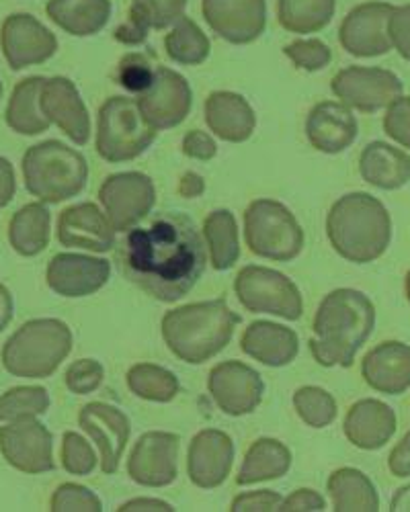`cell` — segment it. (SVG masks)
Wrapping results in <instances>:
<instances>
[{"label": "cell", "mask_w": 410, "mask_h": 512, "mask_svg": "<svg viewBox=\"0 0 410 512\" xmlns=\"http://www.w3.org/2000/svg\"><path fill=\"white\" fill-rule=\"evenodd\" d=\"M392 5L369 3L357 7L341 27V41L355 56H382L392 48L390 17Z\"/></svg>", "instance_id": "5bb4252c"}, {"label": "cell", "mask_w": 410, "mask_h": 512, "mask_svg": "<svg viewBox=\"0 0 410 512\" xmlns=\"http://www.w3.org/2000/svg\"><path fill=\"white\" fill-rule=\"evenodd\" d=\"M285 54L290 56L298 66L306 70H318L324 68L331 60V52L320 41H296V44L287 46Z\"/></svg>", "instance_id": "7dc6e473"}, {"label": "cell", "mask_w": 410, "mask_h": 512, "mask_svg": "<svg viewBox=\"0 0 410 512\" xmlns=\"http://www.w3.org/2000/svg\"><path fill=\"white\" fill-rule=\"evenodd\" d=\"M183 150H185V154H189L193 158H201V160H208V158H212L216 154V146L210 140V136H205V134H201L197 130H193L185 138Z\"/></svg>", "instance_id": "f907efd6"}, {"label": "cell", "mask_w": 410, "mask_h": 512, "mask_svg": "<svg viewBox=\"0 0 410 512\" xmlns=\"http://www.w3.org/2000/svg\"><path fill=\"white\" fill-rule=\"evenodd\" d=\"M181 193L185 197H197L199 193H203V179L195 173H187L181 181Z\"/></svg>", "instance_id": "6f0895ef"}, {"label": "cell", "mask_w": 410, "mask_h": 512, "mask_svg": "<svg viewBox=\"0 0 410 512\" xmlns=\"http://www.w3.org/2000/svg\"><path fill=\"white\" fill-rule=\"evenodd\" d=\"M50 19L72 35L97 33L111 15L109 0H50Z\"/></svg>", "instance_id": "1f68e13d"}, {"label": "cell", "mask_w": 410, "mask_h": 512, "mask_svg": "<svg viewBox=\"0 0 410 512\" xmlns=\"http://www.w3.org/2000/svg\"><path fill=\"white\" fill-rule=\"evenodd\" d=\"M167 52L181 64H199L210 54V41L193 21L181 19L175 31L167 37Z\"/></svg>", "instance_id": "74e56055"}, {"label": "cell", "mask_w": 410, "mask_h": 512, "mask_svg": "<svg viewBox=\"0 0 410 512\" xmlns=\"http://www.w3.org/2000/svg\"><path fill=\"white\" fill-rule=\"evenodd\" d=\"M44 84H46V78L33 76L19 82L15 87L7 107V123L17 134L37 136L50 127V119L44 115L39 105Z\"/></svg>", "instance_id": "4dcf8cb0"}, {"label": "cell", "mask_w": 410, "mask_h": 512, "mask_svg": "<svg viewBox=\"0 0 410 512\" xmlns=\"http://www.w3.org/2000/svg\"><path fill=\"white\" fill-rule=\"evenodd\" d=\"M246 240L265 259L290 261L302 250L304 234L290 209L263 199L246 209Z\"/></svg>", "instance_id": "ba28073f"}, {"label": "cell", "mask_w": 410, "mask_h": 512, "mask_svg": "<svg viewBox=\"0 0 410 512\" xmlns=\"http://www.w3.org/2000/svg\"><path fill=\"white\" fill-rule=\"evenodd\" d=\"M101 379H103V367L93 359L76 361L66 371V386L74 394H89V392L97 390Z\"/></svg>", "instance_id": "f6af8a7d"}, {"label": "cell", "mask_w": 410, "mask_h": 512, "mask_svg": "<svg viewBox=\"0 0 410 512\" xmlns=\"http://www.w3.org/2000/svg\"><path fill=\"white\" fill-rule=\"evenodd\" d=\"M154 78H156V72H152L148 60L142 54L126 56L117 68L119 84L132 93L144 95L146 91H150V87L154 84Z\"/></svg>", "instance_id": "b9f144b4"}, {"label": "cell", "mask_w": 410, "mask_h": 512, "mask_svg": "<svg viewBox=\"0 0 410 512\" xmlns=\"http://www.w3.org/2000/svg\"><path fill=\"white\" fill-rule=\"evenodd\" d=\"M335 13V0H279V23L294 33L322 29Z\"/></svg>", "instance_id": "d590c367"}, {"label": "cell", "mask_w": 410, "mask_h": 512, "mask_svg": "<svg viewBox=\"0 0 410 512\" xmlns=\"http://www.w3.org/2000/svg\"><path fill=\"white\" fill-rule=\"evenodd\" d=\"M52 510H101L99 498L82 486L76 484H64L56 490L52 498Z\"/></svg>", "instance_id": "ee69618b"}, {"label": "cell", "mask_w": 410, "mask_h": 512, "mask_svg": "<svg viewBox=\"0 0 410 512\" xmlns=\"http://www.w3.org/2000/svg\"><path fill=\"white\" fill-rule=\"evenodd\" d=\"M283 504V498L275 492H251L242 494L232 502V510H279Z\"/></svg>", "instance_id": "681fc988"}, {"label": "cell", "mask_w": 410, "mask_h": 512, "mask_svg": "<svg viewBox=\"0 0 410 512\" xmlns=\"http://www.w3.org/2000/svg\"><path fill=\"white\" fill-rule=\"evenodd\" d=\"M331 496L335 498V510H378V494L361 472L357 469H341L331 482Z\"/></svg>", "instance_id": "e575fe53"}, {"label": "cell", "mask_w": 410, "mask_h": 512, "mask_svg": "<svg viewBox=\"0 0 410 512\" xmlns=\"http://www.w3.org/2000/svg\"><path fill=\"white\" fill-rule=\"evenodd\" d=\"M333 91L359 111L374 113L386 105H392L400 93V80L380 68H349L333 80Z\"/></svg>", "instance_id": "8fae6325"}, {"label": "cell", "mask_w": 410, "mask_h": 512, "mask_svg": "<svg viewBox=\"0 0 410 512\" xmlns=\"http://www.w3.org/2000/svg\"><path fill=\"white\" fill-rule=\"evenodd\" d=\"M234 449L230 439L218 431H205L193 439L189 451V476L199 488L220 486L230 472Z\"/></svg>", "instance_id": "603a6c76"}, {"label": "cell", "mask_w": 410, "mask_h": 512, "mask_svg": "<svg viewBox=\"0 0 410 512\" xmlns=\"http://www.w3.org/2000/svg\"><path fill=\"white\" fill-rule=\"evenodd\" d=\"M396 431L394 412L378 402L363 400L351 408L345 420V433L361 449H380Z\"/></svg>", "instance_id": "484cf974"}, {"label": "cell", "mask_w": 410, "mask_h": 512, "mask_svg": "<svg viewBox=\"0 0 410 512\" xmlns=\"http://www.w3.org/2000/svg\"><path fill=\"white\" fill-rule=\"evenodd\" d=\"M210 390L226 414L253 412L261 402L263 381L257 371L242 363H224L210 375Z\"/></svg>", "instance_id": "ac0fdd59"}, {"label": "cell", "mask_w": 410, "mask_h": 512, "mask_svg": "<svg viewBox=\"0 0 410 512\" xmlns=\"http://www.w3.org/2000/svg\"><path fill=\"white\" fill-rule=\"evenodd\" d=\"M357 136V121L353 113L339 103H322L308 117L310 142L328 154L345 150Z\"/></svg>", "instance_id": "d4e9b609"}, {"label": "cell", "mask_w": 410, "mask_h": 512, "mask_svg": "<svg viewBox=\"0 0 410 512\" xmlns=\"http://www.w3.org/2000/svg\"><path fill=\"white\" fill-rule=\"evenodd\" d=\"M238 316L226 302L195 304L164 316L162 334L169 349L187 363H203L218 355L232 338Z\"/></svg>", "instance_id": "277c9868"}, {"label": "cell", "mask_w": 410, "mask_h": 512, "mask_svg": "<svg viewBox=\"0 0 410 512\" xmlns=\"http://www.w3.org/2000/svg\"><path fill=\"white\" fill-rule=\"evenodd\" d=\"M236 293L240 302L253 312H269L287 320L302 316V300L296 285L277 271L263 267L242 269L236 279Z\"/></svg>", "instance_id": "9c48e42d"}, {"label": "cell", "mask_w": 410, "mask_h": 512, "mask_svg": "<svg viewBox=\"0 0 410 512\" xmlns=\"http://www.w3.org/2000/svg\"><path fill=\"white\" fill-rule=\"evenodd\" d=\"M187 0H134L130 21L115 31V39L123 44H142L148 29H162L169 23L183 19Z\"/></svg>", "instance_id": "83f0119b"}, {"label": "cell", "mask_w": 410, "mask_h": 512, "mask_svg": "<svg viewBox=\"0 0 410 512\" xmlns=\"http://www.w3.org/2000/svg\"><path fill=\"white\" fill-rule=\"evenodd\" d=\"M205 238L210 242L214 267L220 271L230 269L238 259V240L236 222L228 211H216L205 220Z\"/></svg>", "instance_id": "8d00e7d4"}, {"label": "cell", "mask_w": 410, "mask_h": 512, "mask_svg": "<svg viewBox=\"0 0 410 512\" xmlns=\"http://www.w3.org/2000/svg\"><path fill=\"white\" fill-rule=\"evenodd\" d=\"M363 179L380 189H400L410 179V158L382 142L369 144L361 154Z\"/></svg>", "instance_id": "f1b7e54d"}, {"label": "cell", "mask_w": 410, "mask_h": 512, "mask_svg": "<svg viewBox=\"0 0 410 512\" xmlns=\"http://www.w3.org/2000/svg\"><path fill=\"white\" fill-rule=\"evenodd\" d=\"M179 437L150 433L140 439L130 459V476L142 486H167L177 476Z\"/></svg>", "instance_id": "d6986e66"}, {"label": "cell", "mask_w": 410, "mask_h": 512, "mask_svg": "<svg viewBox=\"0 0 410 512\" xmlns=\"http://www.w3.org/2000/svg\"><path fill=\"white\" fill-rule=\"evenodd\" d=\"M406 295H408V302H410V273L406 277Z\"/></svg>", "instance_id": "91938a15"}, {"label": "cell", "mask_w": 410, "mask_h": 512, "mask_svg": "<svg viewBox=\"0 0 410 512\" xmlns=\"http://www.w3.org/2000/svg\"><path fill=\"white\" fill-rule=\"evenodd\" d=\"M15 170L7 158H0V209L11 203L15 197Z\"/></svg>", "instance_id": "db71d44e"}, {"label": "cell", "mask_w": 410, "mask_h": 512, "mask_svg": "<svg viewBox=\"0 0 410 512\" xmlns=\"http://www.w3.org/2000/svg\"><path fill=\"white\" fill-rule=\"evenodd\" d=\"M78 420L82 429L93 437L101 451L103 472L113 474L130 437L128 418L111 406L89 404L82 408Z\"/></svg>", "instance_id": "44dd1931"}, {"label": "cell", "mask_w": 410, "mask_h": 512, "mask_svg": "<svg viewBox=\"0 0 410 512\" xmlns=\"http://www.w3.org/2000/svg\"><path fill=\"white\" fill-rule=\"evenodd\" d=\"M242 351L257 361L279 367L290 363L298 353V338L292 330L277 324L257 322L242 336Z\"/></svg>", "instance_id": "4316f807"}, {"label": "cell", "mask_w": 410, "mask_h": 512, "mask_svg": "<svg viewBox=\"0 0 410 512\" xmlns=\"http://www.w3.org/2000/svg\"><path fill=\"white\" fill-rule=\"evenodd\" d=\"M128 381H130V388L138 396L146 400H156V402L173 400L179 390V383L173 373L158 367H150V365L134 367L128 375Z\"/></svg>", "instance_id": "f35d334b"}, {"label": "cell", "mask_w": 410, "mask_h": 512, "mask_svg": "<svg viewBox=\"0 0 410 512\" xmlns=\"http://www.w3.org/2000/svg\"><path fill=\"white\" fill-rule=\"evenodd\" d=\"M287 467H290V451L277 441L263 439L246 455L236 482L244 486L261 480H273L285 474Z\"/></svg>", "instance_id": "836d02e7"}, {"label": "cell", "mask_w": 410, "mask_h": 512, "mask_svg": "<svg viewBox=\"0 0 410 512\" xmlns=\"http://www.w3.org/2000/svg\"><path fill=\"white\" fill-rule=\"evenodd\" d=\"M144 117L152 127H173L181 123L191 107V91L187 82L173 70L158 68L150 91L138 101Z\"/></svg>", "instance_id": "2e32d148"}, {"label": "cell", "mask_w": 410, "mask_h": 512, "mask_svg": "<svg viewBox=\"0 0 410 512\" xmlns=\"http://www.w3.org/2000/svg\"><path fill=\"white\" fill-rule=\"evenodd\" d=\"M374 322L376 310L363 293L339 289L326 295L314 318L318 338L310 343L316 361L324 367H351L355 353L372 334Z\"/></svg>", "instance_id": "7a4b0ae2"}, {"label": "cell", "mask_w": 410, "mask_h": 512, "mask_svg": "<svg viewBox=\"0 0 410 512\" xmlns=\"http://www.w3.org/2000/svg\"><path fill=\"white\" fill-rule=\"evenodd\" d=\"M121 512H130V510H173V506L171 504H167V502H160V500H132V502H128V504H123L121 508H119Z\"/></svg>", "instance_id": "9f6ffc18"}, {"label": "cell", "mask_w": 410, "mask_h": 512, "mask_svg": "<svg viewBox=\"0 0 410 512\" xmlns=\"http://www.w3.org/2000/svg\"><path fill=\"white\" fill-rule=\"evenodd\" d=\"M203 15L232 44H249L265 29V0H203Z\"/></svg>", "instance_id": "9a60e30c"}, {"label": "cell", "mask_w": 410, "mask_h": 512, "mask_svg": "<svg viewBox=\"0 0 410 512\" xmlns=\"http://www.w3.org/2000/svg\"><path fill=\"white\" fill-rule=\"evenodd\" d=\"M72 351L70 328L52 318L23 324L3 349V365L25 379L50 377Z\"/></svg>", "instance_id": "5b68a950"}, {"label": "cell", "mask_w": 410, "mask_h": 512, "mask_svg": "<svg viewBox=\"0 0 410 512\" xmlns=\"http://www.w3.org/2000/svg\"><path fill=\"white\" fill-rule=\"evenodd\" d=\"M328 238L337 252L353 263H372L390 242V216L372 195L353 193L328 213Z\"/></svg>", "instance_id": "3957f363"}, {"label": "cell", "mask_w": 410, "mask_h": 512, "mask_svg": "<svg viewBox=\"0 0 410 512\" xmlns=\"http://www.w3.org/2000/svg\"><path fill=\"white\" fill-rule=\"evenodd\" d=\"M0 97H3V84H0Z\"/></svg>", "instance_id": "94428289"}, {"label": "cell", "mask_w": 410, "mask_h": 512, "mask_svg": "<svg viewBox=\"0 0 410 512\" xmlns=\"http://www.w3.org/2000/svg\"><path fill=\"white\" fill-rule=\"evenodd\" d=\"M392 510H410V486L396 492L392 498Z\"/></svg>", "instance_id": "680465c9"}, {"label": "cell", "mask_w": 410, "mask_h": 512, "mask_svg": "<svg viewBox=\"0 0 410 512\" xmlns=\"http://www.w3.org/2000/svg\"><path fill=\"white\" fill-rule=\"evenodd\" d=\"M58 240L64 246L105 252L115 244V228L103 218L97 205L82 203L62 211L58 220Z\"/></svg>", "instance_id": "7402d4cb"}, {"label": "cell", "mask_w": 410, "mask_h": 512, "mask_svg": "<svg viewBox=\"0 0 410 512\" xmlns=\"http://www.w3.org/2000/svg\"><path fill=\"white\" fill-rule=\"evenodd\" d=\"M50 408V396L44 388H13L0 396V422L39 416Z\"/></svg>", "instance_id": "ab89813d"}, {"label": "cell", "mask_w": 410, "mask_h": 512, "mask_svg": "<svg viewBox=\"0 0 410 512\" xmlns=\"http://www.w3.org/2000/svg\"><path fill=\"white\" fill-rule=\"evenodd\" d=\"M0 453L23 474H44L54 469L52 435L35 416L0 426Z\"/></svg>", "instance_id": "30bf717a"}, {"label": "cell", "mask_w": 410, "mask_h": 512, "mask_svg": "<svg viewBox=\"0 0 410 512\" xmlns=\"http://www.w3.org/2000/svg\"><path fill=\"white\" fill-rule=\"evenodd\" d=\"M13 320V297L11 291L0 283V332H3Z\"/></svg>", "instance_id": "11a10c76"}, {"label": "cell", "mask_w": 410, "mask_h": 512, "mask_svg": "<svg viewBox=\"0 0 410 512\" xmlns=\"http://www.w3.org/2000/svg\"><path fill=\"white\" fill-rule=\"evenodd\" d=\"M390 39L406 60H410V5L394 9L390 17Z\"/></svg>", "instance_id": "c3c4849f"}, {"label": "cell", "mask_w": 410, "mask_h": 512, "mask_svg": "<svg viewBox=\"0 0 410 512\" xmlns=\"http://www.w3.org/2000/svg\"><path fill=\"white\" fill-rule=\"evenodd\" d=\"M3 54L13 70L41 64L56 54V37L31 15H11L0 33Z\"/></svg>", "instance_id": "4fadbf2b"}, {"label": "cell", "mask_w": 410, "mask_h": 512, "mask_svg": "<svg viewBox=\"0 0 410 512\" xmlns=\"http://www.w3.org/2000/svg\"><path fill=\"white\" fill-rule=\"evenodd\" d=\"M62 463L66 467V472L76 474V476H85V474L93 472L95 453L87 445L85 439L78 437L76 433H66L64 445H62Z\"/></svg>", "instance_id": "7bdbcfd3"}, {"label": "cell", "mask_w": 410, "mask_h": 512, "mask_svg": "<svg viewBox=\"0 0 410 512\" xmlns=\"http://www.w3.org/2000/svg\"><path fill=\"white\" fill-rule=\"evenodd\" d=\"M363 377L382 394H402L410 388V347L384 343L363 359Z\"/></svg>", "instance_id": "cb8c5ba5"}, {"label": "cell", "mask_w": 410, "mask_h": 512, "mask_svg": "<svg viewBox=\"0 0 410 512\" xmlns=\"http://www.w3.org/2000/svg\"><path fill=\"white\" fill-rule=\"evenodd\" d=\"M390 469H392V474L398 478L410 476V433L392 451Z\"/></svg>", "instance_id": "f5cc1de1"}, {"label": "cell", "mask_w": 410, "mask_h": 512, "mask_svg": "<svg viewBox=\"0 0 410 512\" xmlns=\"http://www.w3.org/2000/svg\"><path fill=\"white\" fill-rule=\"evenodd\" d=\"M119 267L160 302H177L205 271V244L181 213H160L148 228H132L117 250Z\"/></svg>", "instance_id": "6da1fadb"}, {"label": "cell", "mask_w": 410, "mask_h": 512, "mask_svg": "<svg viewBox=\"0 0 410 512\" xmlns=\"http://www.w3.org/2000/svg\"><path fill=\"white\" fill-rule=\"evenodd\" d=\"M23 177L33 197L44 203H60L85 189L89 168L76 150L50 140L25 152Z\"/></svg>", "instance_id": "8992f818"}, {"label": "cell", "mask_w": 410, "mask_h": 512, "mask_svg": "<svg viewBox=\"0 0 410 512\" xmlns=\"http://www.w3.org/2000/svg\"><path fill=\"white\" fill-rule=\"evenodd\" d=\"M205 113L212 130L228 142H242L253 134V109L238 95L214 93L205 105Z\"/></svg>", "instance_id": "f546056e"}, {"label": "cell", "mask_w": 410, "mask_h": 512, "mask_svg": "<svg viewBox=\"0 0 410 512\" xmlns=\"http://www.w3.org/2000/svg\"><path fill=\"white\" fill-rule=\"evenodd\" d=\"M156 138V127L148 123L138 101L111 97L99 113L97 150L109 162L140 156Z\"/></svg>", "instance_id": "52a82bcc"}, {"label": "cell", "mask_w": 410, "mask_h": 512, "mask_svg": "<svg viewBox=\"0 0 410 512\" xmlns=\"http://www.w3.org/2000/svg\"><path fill=\"white\" fill-rule=\"evenodd\" d=\"M324 500L312 490H298L287 500H283L279 510H324Z\"/></svg>", "instance_id": "816d5d0a"}, {"label": "cell", "mask_w": 410, "mask_h": 512, "mask_svg": "<svg viewBox=\"0 0 410 512\" xmlns=\"http://www.w3.org/2000/svg\"><path fill=\"white\" fill-rule=\"evenodd\" d=\"M298 412L302 418L312 426H324L331 422L337 414V406L333 398L328 396L324 390L316 388H304L294 398Z\"/></svg>", "instance_id": "60d3db41"}, {"label": "cell", "mask_w": 410, "mask_h": 512, "mask_svg": "<svg viewBox=\"0 0 410 512\" xmlns=\"http://www.w3.org/2000/svg\"><path fill=\"white\" fill-rule=\"evenodd\" d=\"M39 105L50 123H56L60 130L76 144H87L89 140V115L74 84L66 78L46 80L41 89Z\"/></svg>", "instance_id": "ffe728a7"}, {"label": "cell", "mask_w": 410, "mask_h": 512, "mask_svg": "<svg viewBox=\"0 0 410 512\" xmlns=\"http://www.w3.org/2000/svg\"><path fill=\"white\" fill-rule=\"evenodd\" d=\"M101 201L115 230H130L146 218L154 205V187L148 177L138 173L113 175L101 187Z\"/></svg>", "instance_id": "7c38bea8"}, {"label": "cell", "mask_w": 410, "mask_h": 512, "mask_svg": "<svg viewBox=\"0 0 410 512\" xmlns=\"http://www.w3.org/2000/svg\"><path fill=\"white\" fill-rule=\"evenodd\" d=\"M50 211L31 203L19 209L9 224V242L21 256H35L44 252L50 242Z\"/></svg>", "instance_id": "d6a6232c"}, {"label": "cell", "mask_w": 410, "mask_h": 512, "mask_svg": "<svg viewBox=\"0 0 410 512\" xmlns=\"http://www.w3.org/2000/svg\"><path fill=\"white\" fill-rule=\"evenodd\" d=\"M109 263L82 254H56L48 265V285L62 297H85L109 279Z\"/></svg>", "instance_id": "e0dca14e"}, {"label": "cell", "mask_w": 410, "mask_h": 512, "mask_svg": "<svg viewBox=\"0 0 410 512\" xmlns=\"http://www.w3.org/2000/svg\"><path fill=\"white\" fill-rule=\"evenodd\" d=\"M386 134L398 144L410 148V97H398L384 119Z\"/></svg>", "instance_id": "bcb514c9"}]
</instances>
